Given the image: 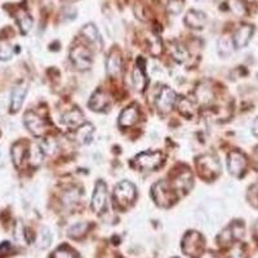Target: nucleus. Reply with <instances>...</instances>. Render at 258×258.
Returning <instances> with one entry per match:
<instances>
[{
	"label": "nucleus",
	"mask_w": 258,
	"mask_h": 258,
	"mask_svg": "<svg viewBox=\"0 0 258 258\" xmlns=\"http://www.w3.org/2000/svg\"><path fill=\"white\" fill-rule=\"evenodd\" d=\"M248 199L250 200L253 206L257 207V202H258V182L255 185H253L252 187L249 188V194H248Z\"/></svg>",
	"instance_id": "e433bc0d"
},
{
	"label": "nucleus",
	"mask_w": 258,
	"mask_h": 258,
	"mask_svg": "<svg viewBox=\"0 0 258 258\" xmlns=\"http://www.w3.org/2000/svg\"><path fill=\"white\" fill-rule=\"evenodd\" d=\"M218 244L222 246H226V245H230L231 244L232 240H235L234 239V234H232V230L231 227H226L225 230H223L222 232H221L220 235H218Z\"/></svg>",
	"instance_id": "7c9ffc66"
},
{
	"label": "nucleus",
	"mask_w": 258,
	"mask_h": 258,
	"mask_svg": "<svg viewBox=\"0 0 258 258\" xmlns=\"http://www.w3.org/2000/svg\"><path fill=\"white\" fill-rule=\"evenodd\" d=\"M136 197H137V191H136V186L132 182L121 181L115 186L114 200L117 207L126 208L135 202Z\"/></svg>",
	"instance_id": "7ed1b4c3"
},
{
	"label": "nucleus",
	"mask_w": 258,
	"mask_h": 258,
	"mask_svg": "<svg viewBox=\"0 0 258 258\" xmlns=\"http://www.w3.org/2000/svg\"><path fill=\"white\" fill-rule=\"evenodd\" d=\"M150 52H151V54H154V56H158V54H160L161 43H160V40H159L158 36L151 35V38H150Z\"/></svg>",
	"instance_id": "f704fd0d"
},
{
	"label": "nucleus",
	"mask_w": 258,
	"mask_h": 258,
	"mask_svg": "<svg viewBox=\"0 0 258 258\" xmlns=\"http://www.w3.org/2000/svg\"><path fill=\"white\" fill-rule=\"evenodd\" d=\"M107 203V186L103 181H98L94 186V192L92 197V208L96 213L101 214L106 208Z\"/></svg>",
	"instance_id": "6e6552de"
},
{
	"label": "nucleus",
	"mask_w": 258,
	"mask_h": 258,
	"mask_svg": "<svg viewBox=\"0 0 258 258\" xmlns=\"http://www.w3.org/2000/svg\"><path fill=\"white\" fill-rule=\"evenodd\" d=\"M204 248V239L197 231H188L182 240V250L191 257H199Z\"/></svg>",
	"instance_id": "39448f33"
},
{
	"label": "nucleus",
	"mask_w": 258,
	"mask_h": 258,
	"mask_svg": "<svg viewBox=\"0 0 258 258\" xmlns=\"http://www.w3.org/2000/svg\"><path fill=\"white\" fill-rule=\"evenodd\" d=\"M106 70L111 78H119L123 71V62H121V57L119 52L112 50L109 54L107 59H106Z\"/></svg>",
	"instance_id": "f8f14e48"
},
{
	"label": "nucleus",
	"mask_w": 258,
	"mask_h": 258,
	"mask_svg": "<svg viewBox=\"0 0 258 258\" xmlns=\"http://www.w3.org/2000/svg\"><path fill=\"white\" fill-rule=\"evenodd\" d=\"M246 167H248L246 156L239 150H232L227 158V168L230 173L235 177H241L245 173Z\"/></svg>",
	"instance_id": "0eeeda50"
},
{
	"label": "nucleus",
	"mask_w": 258,
	"mask_h": 258,
	"mask_svg": "<svg viewBox=\"0 0 258 258\" xmlns=\"http://www.w3.org/2000/svg\"><path fill=\"white\" fill-rule=\"evenodd\" d=\"M87 230H88V223H77V225L71 226L70 229H69V236H71L73 239H80L82 236H84Z\"/></svg>",
	"instance_id": "c85d7f7f"
},
{
	"label": "nucleus",
	"mask_w": 258,
	"mask_h": 258,
	"mask_svg": "<svg viewBox=\"0 0 258 258\" xmlns=\"http://www.w3.org/2000/svg\"><path fill=\"white\" fill-rule=\"evenodd\" d=\"M16 20H17V24L20 26L21 31L24 34H27V32L31 30L32 27V18L25 12L24 9H20L17 13H16Z\"/></svg>",
	"instance_id": "4be33fe9"
},
{
	"label": "nucleus",
	"mask_w": 258,
	"mask_h": 258,
	"mask_svg": "<svg viewBox=\"0 0 258 258\" xmlns=\"http://www.w3.org/2000/svg\"><path fill=\"white\" fill-rule=\"evenodd\" d=\"M255 230H257V232H258V221H257V223H255Z\"/></svg>",
	"instance_id": "c03bdc74"
},
{
	"label": "nucleus",
	"mask_w": 258,
	"mask_h": 258,
	"mask_svg": "<svg viewBox=\"0 0 258 258\" xmlns=\"http://www.w3.org/2000/svg\"><path fill=\"white\" fill-rule=\"evenodd\" d=\"M170 54H172V57H173L178 63H183V62L188 58L187 49L179 44H174L173 47L170 48Z\"/></svg>",
	"instance_id": "bb28decb"
},
{
	"label": "nucleus",
	"mask_w": 258,
	"mask_h": 258,
	"mask_svg": "<svg viewBox=\"0 0 258 258\" xmlns=\"http://www.w3.org/2000/svg\"><path fill=\"white\" fill-rule=\"evenodd\" d=\"M252 132L255 137H258V117L253 121V125H252Z\"/></svg>",
	"instance_id": "37998d69"
},
{
	"label": "nucleus",
	"mask_w": 258,
	"mask_h": 258,
	"mask_svg": "<svg viewBox=\"0 0 258 258\" xmlns=\"http://www.w3.org/2000/svg\"><path fill=\"white\" fill-rule=\"evenodd\" d=\"M62 123L64 124L69 128H75L78 129L80 125L84 124V116H83V112L79 109H74L71 111L66 112L62 117Z\"/></svg>",
	"instance_id": "f3484780"
},
{
	"label": "nucleus",
	"mask_w": 258,
	"mask_h": 258,
	"mask_svg": "<svg viewBox=\"0 0 258 258\" xmlns=\"http://www.w3.org/2000/svg\"><path fill=\"white\" fill-rule=\"evenodd\" d=\"M78 198H79V195H78L77 192H74V190L68 191V192L64 194V197H63V203H66V204H70V203L77 202Z\"/></svg>",
	"instance_id": "4c0bfd02"
},
{
	"label": "nucleus",
	"mask_w": 258,
	"mask_h": 258,
	"mask_svg": "<svg viewBox=\"0 0 258 258\" xmlns=\"http://www.w3.org/2000/svg\"><path fill=\"white\" fill-rule=\"evenodd\" d=\"M177 103V94L173 89L168 88V87H163L156 97V107L160 110L161 112H168L173 109V106Z\"/></svg>",
	"instance_id": "1a4fd4ad"
},
{
	"label": "nucleus",
	"mask_w": 258,
	"mask_h": 258,
	"mask_svg": "<svg viewBox=\"0 0 258 258\" xmlns=\"http://www.w3.org/2000/svg\"><path fill=\"white\" fill-rule=\"evenodd\" d=\"M70 59L78 70H89L92 66V53L84 45H77L70 50Z\"/></svg>",
	"instance_id": "423d86ee"
},
{
	"label": "nucleus",
	"mask_w": 258,
	"mask_h": 258,
	"mask_svg": "<svg viewBox=\"0 0 258 258\" xmlns=\"http://www.w3.org/2000/svg\"><path fill=\"white\" fill-rule=\"evenodd\" d=\"M138 115L140 114H138L137 107L135 105L129 106L121 111L120 116H119V125L123 126V128L135 125L138 120Z\"/></svg>",
	"instance_id": "dca6fc26"
},
{
	"label": "nucleus",
	"mask_w": 258,
	"mask_h": 258,
	"mask_svg": "<svg viewBox=\"0 0 258 258\" xmlns=\"http://www.w3.org/2000/svg\"><path fill=\"white\" fill-rule=\"evenodd\" d=\"M53 258H80L77 253L70 249L69 246H59L58 249L54 252Z\"/></svg>",
	"instance_id": "473e14b6"
},
{
	"label": "nucleus",
	"mask_w": 258,
	"mask_h": 258,
	"mask_svg": "<svg viewBox=\"0 0 258 258\" xmlns=\"http://www.w3.org/2000/svg\"><path fill=\"white\" fill-rule=\"evenodd\" d=\"M27 151L25 149V144L24 142H16L15 145L12 146V159L13 163H15L16 167H21L22 164V161H24L25 156H26Z\"/></svg>",
	"instance_id": "5701e85b"
},
{
	"label": "nucleus",
	"mask_w": 258,
	"mask_h": 258,
	"mask_svg": "<svg viewBox=\"0 0 258 258\" xmlns=\"http://www.w3.org/2000/svg\"><path fill=\"white\" fill-rule=\"evenodd\" d=\"M44 158V151L38 144H32L29 150V161L32 167H39Z\"/></svg>",
	"instance_id": "412c9836"
},
{
	"label": "nucleus",
	"mask_w": 258,
	"mask_h": 258,
	"mask_svg": "<svg viewBox=\"0 0 258 258\" xmlns=\"http://www.w3.org/2000/svg\"><path fill=\"white\" fill-rule=\"evenodd\" d=\"M185 24L187 25L190 29H203V27L207 25V16L203 12H200V11L191 9V11L187 12V15H186Z\"/></svg>",
	"instance_id": "2eb2a0df"
},
{
	"label": "nucleus",
	"mask_w": 258,
	"mask_h": 258,
	"mask_svg": "<svg viewBox=\"0 0 258 258\" xmlns=\"http://www.w3.org/2000/svg\"><path fill=\"white\" fill-rule=\"evenodd\" d=\"M11 56H12V49L11 48L6 47L0 50V59H9Z\"/></svg>",
	"instance_id": "58836bf2"
},
{
	"label": "nucleus",
	"mask_w": 258,
	"mask_h": 258,
	"mask_svg": "<svg viewBox=\"0 0 258 258\" xmlns=\"http://www.w3.org/2000/svg\"><path fill=\"white\" fill-rule=\"evenodd\" d=\"M229 258H248L245 244L243 243L234 244L231 249H230Z\"/></svg>",
	"instance_id": "c756f323"
},
{
	"label": "nucleus",
	"mask_w": 258,
	"mask_h": 258,
	"mask_svg": "<svg viewBox=\"0 0 258 258\" xmlns=\"http://www.w3.org/2000/svg\"><path fill=\"white\" fill-rule=\"evenodd\" d=\"M27 93V85L21 83V84L16 85L13 88L12 94H11V111L17 112L20 111L21 106L24 103L25 97Z\"/></svg>",
	"instance_id": "ddd939ff"
},
{
	"label": "nucleus",
	"mask_w": 258,
	"mask_h": 258,
	"mask_svg": "<svg viewBox=\"0 0 258 258\" xmlns=\"http://www.w3.org/2000/svg\"><path fill=\"white\" fill-rule=\"evenodd\" d=\"M80 34L83 35V38L85 39L87 41H89V43H96L98 39H100V36H98V30H97V27L94 26L93 24H87L83 26V29L80 30Z\"/></svg>",
	"instance_id": "b1692460"
},
{
	"label": "nucleus",
	"mask_w": 258,
	"mask_h": 258,
	"mask_svg": "<svg viewBox=\"0 0 258 258\" xmlns=\"http://www.w3.org/2000/svg\"><path fill=\"white\" fill-rule=\"evenodd\" d=\"M151 195L156 204L161 208H168L178 199V194L176 192L174 188H172V186L167 181H160L155 183L151 190Z\"/></svg>",
	"instance_id": "f257e3e1"
},
{
	"label": "nucleus",
	"mask_w": 258,
	"mask_h": 258,
	"mask_svg": "<svg viewBox=\"0 0 258 258\" xmlns=\"http://www.w3.org/2000/svg\"><path fill=\"white\" fill-rule=\"evenodd\" d=\"M253 161H254V167L258 170V146L253 151Z\"/></svg>",
	"instance_id": "79ce46f5"
},
{
	"label": "nucleus",
	"mask_w": 258,
	"mask_h": 258,
	"mask_svg": "<svg viewBox=\"0 0 258 258\" xmlns=\"http://www.w3.org/2000/svg\"><path fill=\"white\" fill-rule=\"evenodd\" d=\"M9 249H11V244H9L8 241H4V243L0 245V258L3 257V254L6 255L7 253L9 252Z\"/></svg>",
	"instance_id": "ea45409f"
},
{
	"label": "nucleus",
	"mask_w": 258,
	"mask_h": 258,
	"mask_svg": "<svg viewBox=\"0 0 258 258\" xmlns=\"http://www.w3.org/2000/svg\"><path fill=\"white\" fill-rule=\"evenodd\" d=\"M198 258H218L217 254H214L213 252H203Z\"/></svg>",
	"instance_id": "a19ab883"
},
{
	"label": "nucleus",
	"mask_w": 258,
	"mask_h": 258,
	"mask_svg": "<svg viewBox=\"0 0 258 258\" xmlns=\"http://www.w3.org/2000/svg\"><path fill=\"white\" fill-rule=\"evenodd\" d=\"M167 9L172 15H178L183 9V0H169L167 4Z\"/></svg>",
	"instance_id": "72a5a7b5"
},
{
	"label": "nucleus",
	"mask_w": 258,
	"mask_h": 258,
	"mask_svg": "<svg viewBox=\"0 0 258 258\" xmlns=\"http://www.w3.org/2000/svg\"><path fill=\"white\" fill-rule=\"evenodd\" d=\"M50 241H52V235L48 229H43L39 232L38 238H36V246L40 248V249H47L48 246L50 245Z\"/></svg>",
	"instance_id": "cd10ccee"
},
{
	"label": "nucleus",
	"mask_w": 258,
	"mask_h": 258,
	"mask_svg": "<svg viewBox=\"0 0 258 258\" xmlns=\"http://www.w3.org/2000/svg\"><path fill=\"white\" fill-rule=\"evenodd\" d=\"M198 173L202 178L211 181L221 173V163L214 155H202L197 159Z\"/></svg>",
	"instance_id": "f03ea898"
},
{
	"label": "nucleus",
	"mask_w": 258,
	"mask_h": 258,
	"mask_svg": "<svg viewBox=\"0 0 258 258\" xmlns=\"http://www.w3.org/2000/svg\"><path fill=\"white\" fill-rule=\"evenodd\" d=\"M192 187V177H191L190 170H185L178 174L174 183V190L178 194V191H182V194H186L190 188Z\"/></svg>",
	"instance_id": "a211bd4d"
},
{
	"label": "nucleus",
	"mask_w": 258,
	"mask_h": 258,
	"mask_svg": "<svg viewBox=\"0 0 258 258\" xmlns=\"http://www.w3.org/2000/svg\"><path fill=\"white\" fill-rule=\"evenodd\" d=\"M133 84H135L136 91L144 92L146 89L147 85V78L145 74L144 66H136L135 71H133Z\"/></svg>",
	"instance_id": "aec40b11"
},
{
	"label": "nucleus",
	"mask_w": 258,
	"mask_h": 258,
	"mask_svg": "<svg viewBox=\"0 0 258 258\" xmlns=\"http://www.w3.org/2000/svg\"><path fill=\"white\" fill-rule=\"evenodd\" d=\"M234 49H235V45L232 39L225 36V38H222L220 41H218V53H220L222 57H229L230 54H232Z\"/></svg>",
	"instance_id": "393cba45"
},
{
	"label": "nucleus",
	"mask_w": 258,
	"mask_h": 258,
	"mask_svg": "<svg viewBox=\"0 0 258 258\" xmlns=\"http://www.w3.org/2000/svg\"><path fill=\"white\" fill-rule=\"evenodd\" d=\"M93 132L94 126L89 123H84L75 131V138L82 145L89 144L92 140V136H93Z\"/></svg>",
	"instance_id": "6ab92c4d"
},
{
	"label": "nucleus",
	"mask_w": 258,
	"mask_h": 258,
	"mask_svg": "<svg viewBox=\"0 0 258 258\" xmlns=\"http://www.w3.org/2000/svg\"><path fill=\"white\" fill-rule=\"evenodd\" d=\"M229 8L231 9V12L234 13V15L239 16V17H241V16H244L246 13V9L245 6H244L243 0H230Z\"/></svg>",
	"instance_id": "2f4dec72"
},
{
	"label": "nucleus",
	"mask_w": 258,
	"mask_h": 258,
	"mask_svg": "<svg viewBox=\"0 0 258 258\" xmlns=\"http://www.w3.org/2000/svg\"><path fill=\"white\" fill-rule=\"evenodd\" d=\"M253 32H254V27L252 25H241L236 31H235L234 36H232V41H234L235 48H244L248 45V43L252 39Z\"/></svg>",
	"instance_id": "9b49d317"
},
{
	"label": "nucleus",
	"mask_w": 258,
	"mask_h": 258,
	"mask_svg": "<svg viewBox=\"0 0 258 258\" xmlns=\"http://www.w3.org/2000/svg\"><path fill=\"white\" fill-rule=\"evenodd\" d=\"M177 107H178L179 112L185 116L190 117L192 116L194 112H195V106H194L192 101L188 100V98H181V100L177 102Z\"/></svg>",
	"instance_id": "a878e982"
},
{
	"label": "nucleus",
	"mask_w": 258,
	"mask_h": 258,
	"mask_svg": "<svg viewBox=\"0 0 258 258\" xmlns=\"http://www.w3.org/2000/svg\"><path fill=\"white\" fill-rule=\"evenodd\" d=\"M24 121L26 128L29 129L30 132L35 136V137H41V136L44 135L45 132L44 121H43V119H41L40 116H38L35 112L27 111L24 116Z\"/></svg>",
	"instance_id": "9d476101"
},
{
	"label": "nucleus",
	"mask_w": 258,
	"mask_h": 258,
	"mask_svg": "<svg viewBox=\"0 0 258 258\" xmlns=\"http://www.w3.org/2000/svg\"><path fill=\"white\" fill-rule=\"evenodd\" d=\"M231 230H232V234H234V239L235 240H239V239H241L244 236V231H245V229H244V225L241 222H239V221H236V222L232 223L231 226Z\"/></svg>",
	"instance_id": "c9c22d12"
},
{
	"label": "nucleus",
	"mask_w": 258,
	"mask_h": 258,
	"mask_svg": "<svg viewBox=\"0 0 258 258\" xmlns=\"http://www.w3.org/2000/svg\"><path fill=\"white\" fill-rule=\"evenodd\" d=\"M164 163V156L160 151H145L135 159L136 167L141 170H155Z\"/></svg>",
	"instance_id": "20e7f679"
},
{
	"label": "nucleus",
	"mask_w": 258,
	"mask_h": 258,
	"mask_svg": "<svg viewBox=\"0 0 258 258\" xmlns=\"http://www.w3.org/2000/svg\"><path fill=\"white\" fill-rule=\"evenodd\" d=\"M110 105V98L109 96L102 91H97L93 96L91 97L89 100L88 106L89 109L93 110V111H105Z\"/></svg>",
	"instance_id": "4468645a"
}]
</instances>
